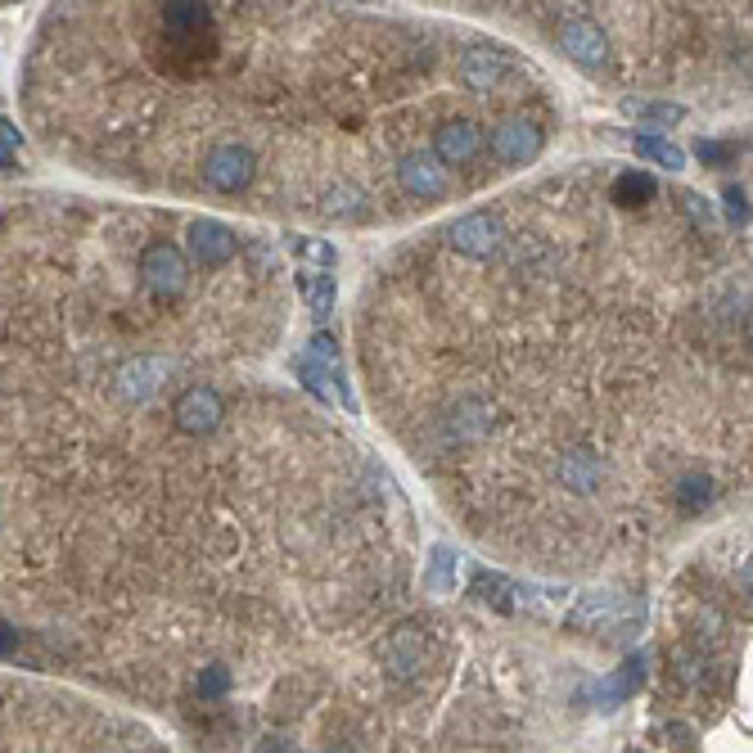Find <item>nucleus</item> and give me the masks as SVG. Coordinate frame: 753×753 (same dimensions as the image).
Masks as SVG:
<instances>
[{
  "instance_id": "nucleus-7",
  "label": "nucleus",
  "mask_w": 753,
  "mask_h": 753,
  "mask_svg": "<svg viewBox=\"0 0 753 753\" xmlns=\"http://www.w3.org/2000/svg\"><path fill=\"white\" fill-rule=\"evenodd\" d=\"M628 113L632 118H645V122H659V126H672V122H681V105H628Z\"/></svg>"
},
{
  "instance_id": "nucleus-6",
  "label": "nucleus",
  "mask_w": 753,
  "mask_h": 753,
  "mask_svg": "<svg viewBox=\"0 0 753 753\" xmlns=\"http://www.w3.org/2000/svg\"><path fill=\"white\" fill-rule=\"evenodd\" d=\"M636 154H641V158H654L659 168H672V172L685 168V154H681L672 141H659V136H641V141H636Z\"/></svg>"
},
{
  "instance_id": "nucleus-8",
  "label": "nucleus",
  "mask_w": 753,
  "mask_h": 753,
  "mask_svg": "<svg viewBox=\"0 0 753 753\" xmlns=\"http://www.w3.org/2000/svg\"><path fill=\"white\" fill-rule=\"evenodd\" d=\"M700 158H704V162H727V158H736V145H708V141H704V145H700Z\"/></svg>"
},
{
  "instance_id": "nucleus-3",
  "label": "nucleus",
  "mask_w": 753,
  "mask_h": 753,
  "mask_svg": "<svg viewBox=\"0 0 753 753\" xmlns=\"http://www.w3.org/2000/svg\"><path fill=\"white\" fill-rule=\"evenodd\" d=\"M546 145V131L542 122L533 118H506L487 131V162H493L497 172H510V168H529V162L542 154Z\"/></svg>"
},
{
  "instance_id": "nucleus-2",
  "label": "nucleus",
  "mask_w": 753,
  "mask_h": 753,
  "mask_svg": "<svg viewBox=\"0 0 753 753\" xmlns=\"http://www.w3.org/2000/svg\"><path fill=\"white\" fill-rule=\"evenodd\" d=\"M154 731L69 685L0 672V749H154Z\"/></svg>"
},
{
  "instance_id": "nucleus-4",
  "label": "nucleus",
  "mask_w": 753,
  "mask_h": 753,
  "mask_svg": "<svg viewBox=\"0 0 753 753\" xmlns=\"http://www.w3.org/2000/svg\"><path fill=\"white\" fill-rule=\"evenodd\" d=\"M560 50L564 59H573L582 73H605L609 69V37L592 23V19H569L560 23Z\"/></svg>"
},
{
  "instance_id": "nucleus-5",
  "label": "nucleus",
  "mask_w": 753,
  "mask_h": 753,
  "mask_svg": "<svg viewBox=\"0 0 753 753\" xmlns=\"http://www.w3.org/2000/svg\"><path fill=\"white\" fill-rule=\"evenodd\" d=\"M461 77L474 95H497L510 82V59L493 46H470L461 54Z\"/></svg>"
},
{
  "instance_id": "nucleus-1",
  "label": "nucleus",
  "mask_w": 753,
  "mask_h": 753,
  "mask_svg": "<svg viewBox=\"0 0 753 753\" xmlns=\"http://www.w3.org/2000/svg\"><path fill=\"white\" fill-rule=\"evenodd\" d=\"M235 262V257H231ZM199 217L0 190V664L181 708L204 672Z\"/></svg>"
}]
</instances>
